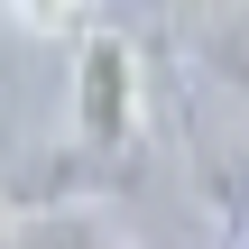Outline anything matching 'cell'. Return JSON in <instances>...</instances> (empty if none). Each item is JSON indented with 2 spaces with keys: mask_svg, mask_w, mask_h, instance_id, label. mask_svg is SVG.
Listing matches in <instances>:
<instances>
[{
  "mask_svg": "<svg viewBox=\"0 0 249 249\" xmlns=\"http://www.w3.org/2000/svg\"><path fill=\"white\" fill-rule=\"evenodd\" d=\"M74 139L83 148L139 139V46L120 28H83V46H74Z\"/></svg>",
  "mask_w": 249,
  "mask_h": 249,
  "instance_id": "obj_1",
  "label": "cell"
},
{
  "mask_svg": "<svg viewBox=\"0 0 249 249\" xmlns=\"http://www.w3.org/2000/svg\"><path fill=\"white\" fill-rule=\"evenodd\" d=\"M0 249H111V231H92L83 213H55V222H9Z\"/></svg>",
  "mask_w": 249,
  "mask_h": 249,
  "instance_id": "obj_2",
  "label": "cell"
},
{
  "mask_svg": "<svg viewBox=\"0 0 249 249\" xmlns=\"http://www.w3.org/2000/svg\"><path fill=\"white\" fill-rule=\"evenodd\" d=\"M9 18L37 37H65V28H83V0H9Z\"/></svg>",
  "mask_w": 249,
  "mask_h": 249,
  "instance_id": "obj_3",
  "label": "cell"
}]
</instances>
